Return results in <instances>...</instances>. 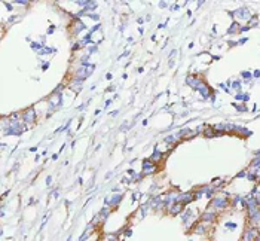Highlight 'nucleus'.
Returning <instances> with one entry per match:
<instances>
[{
	"label": "nucleus",
	"mask_w": 260,
	"mask_h": 241,
	"mask_svg": "<svg viewBox=\"0 0 260 241\" xmlns=\"http://www.w3.org/2000/svg\"><path fill=\"white\" fill-rule=\"evenodd\" d=\"M33 115H34V112H33V110L30 109V110H27V112L24 113V116H22V118H24V121H27V122H31V121L34 119V118H33ZM34 116H36V115H34Z\"/></svg>",
	"instance_id": "1"
}]
</instances>
